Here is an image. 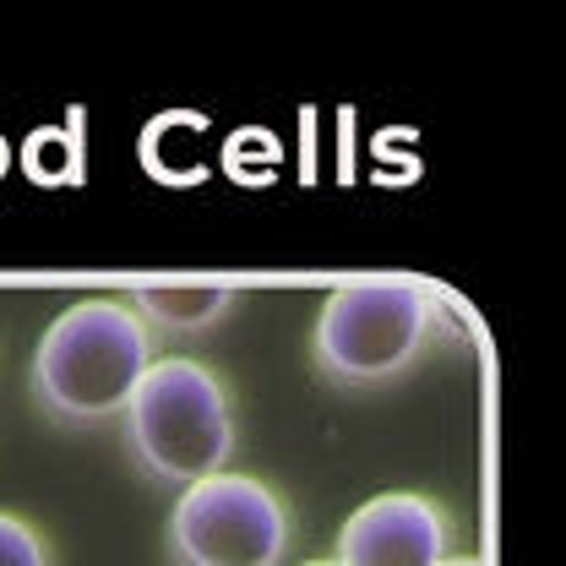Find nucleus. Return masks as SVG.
Masks as SVG:
<instances>
[{
  "label": "nucleus",
  "mask_w": 566,
  "mask_h": 566,
  "mask_svg": "<svg viewBox=\"0 0 566 566\" xmlns=\"http://www.w3.org/2000/svg\"><path fill=\"white\" fill-rule=\"evenodd\" d=\"M158 338L115 294H82L44 327L33 349V398L66 424L120 420Z\"/></svg>",
  "instance_id": "f257e3e1"
},
{
  "label": "nucleus",
  "mask_w": 566,
  "mask_h": 566,
  "mask_svg": "<svg viewBox=\"0 0 566 566\" xmlns=\"http://www.w3.org/2000/svg\"><path fill=\"white\" fill-rule=\"evenodd\" d=\"M126 447L164 485H197L229 469L234 452V409L229 387L191 354H158L126 403Z\"/></svg>",
  "instance_id": "f03ea898"
},
{
  "label": "nucleus",
  "mask_w": 566,
  "mask_h": 566,
  "mask_svg": "<svg viewBox=\"0 0 566 566\" xmlns=\"http://www.w3.org/2000/svg\"><path fill=\"white\" fill-rule=\"evenodd\" d=\"M436 294L403 273H365L338 283L311 327V359L338 387H381L403 376L430 344Z\"/></svg>",
  "instance_id": "7ed1b4c3"
},
{
  "label": "nucleus",
  "mask_w": 566,
  "mask_h": 566,
  "mask_svg": "<svg viewBox=\"0 0 566 566\" xmlns=\"http://www.w3.org/2000/svg\"><path fill=\"white\" fill-rule=\"evenodd\" d=\"M289 534L283 495L234 469L186 485L169 506V551L180 566H283Z\"/></svg>",
  "instance_id": "20e7f679"
},
{
  "label": "nucleus",
  "mask_w": 566,
  "mask_h": 566,
  "mask_svg": "<svg viewBox=\"0 0 566 566\" xmlns=\"http://www.w3.org/2000/svg\"><path fill=\"white\" fill-rule=\"evenodd\" d=\"M452 556V523L420 491H381L359 501L338 528V566H441Z\"/></svg>",
  "instance_id": "39448f33"
},
{
  "label": "nucleus",
  "mask_w": 566,
  "mask_h": 566,
  "mask_svg": "<svg viewBox=\"0 0 566 566\" xmlns=\"http://www.w3.org/2000/svg\"><path fill=\"white\" fill-rule=\"evenodd\" d=\"M229 300L234 289L229 283H212V279H142L132 283L126 305L137 311V322L158 338H197L218 327L229 316Z\"/></svg>",
  "instance_id": "423d86ee"
},
{
  "label": "nucleus",
  "mask_w": 566,
  "mask_h": 566,
  "mask_svg": "<svg viewBox=\"0 0 566 566\" xmlns=\"http://www.w3.org/2000/svg\"><path fill=\"white\" fill-rule=\"evenodd\" d=\"M0 566H50L44 534L17 512H0Z\"/></svg>",
  "instance_id": "0eeeda50"
},
{
  "label": "nucleus",
  "mask_w": 566,
  "mask_h": 566,
  "mask_svg": "<svg viewBox=\"0 0 566 566\" xmlns=\"http://www.w3.org/2000/svg\"><path fill=\"white\" fill-rule=\"evenodd\" d=\"M441 566H491V562H485V556H447Z\"/></svg>",
  "instance_id": "6e6552de"
},
{
  "label": "nucleus",
  "mask_w": 566,
  "mask_h": 566,
  "mask_svg": "<svg viewBox=\"0 0 566 566\" xmlns=\"http://www.w3.org/2000/svg\"><path fill=\"white\" fill-rule=\"evenodd\" d=\"M300 566H338L333 556H316V562H300Z\"/></svg>",
  "instance_id": "1a4fd4ad"
},
{
  "label": "nucleus",
  "mask_w": 566,
  "mask_h": 566,
  "mask_svg": "<svg viewBox=\"0 0 566 566\" xmlns=\"http://www.w3.org/2000/svg\"><path fill=\"white\" fill-rule=\"evenodd\" d=\"M0 169H6V142H0Z\"/></svg>",
  "instance_id": "9d476101"
}]
</instances>
